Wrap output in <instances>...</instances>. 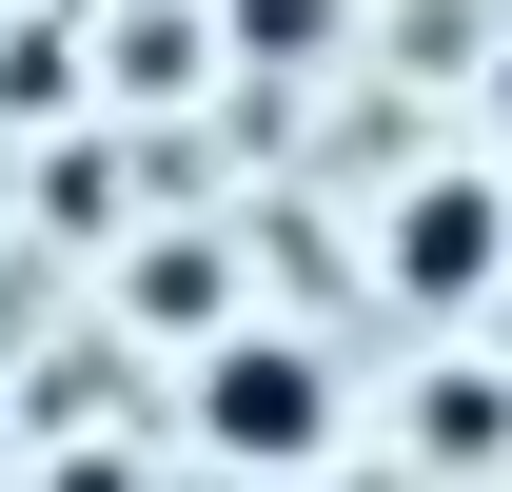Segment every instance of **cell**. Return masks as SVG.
I'll return each mask as SVG.
<instances>
[{"instance_id": "1", "label": "cell", "mask_w": 512, "mask_h": 492, "mask_svg": "<svg viewBox=\"0 0 512 492\" xmlns=\"http://www.w3.org/2000/svg\"><path fill=\"white\" fill-rule=\"evenodd\" d=\"M197 433H217L237 473H316L335 453V374L296 355V335H217V355H197Z\"/></svg>"}, {"instance_id": "2", "label": "cell", "mask_w": 512, "mask_h": 492, "mask_svg": "<svg viewBox=\"0 0 512 492\" xmlns=\"http://www.w3.org/2000/svg\"><path fill=\"white\" fill-rule=\"evenodd\" d=\"M394 276H414V296H493V276H512V197L493 178H434V197H414V217H394Z\"/></svg>"}]
</instances>
